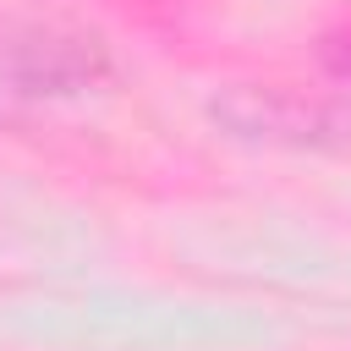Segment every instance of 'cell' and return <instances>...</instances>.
Returning <instances> with one entry per match:
<instances>
[{"instance_id": "cell-1", "label": "cell", "mask_w": 351, "mask_h": 351, "mask_svg": "<svg viewBox=\"0 0 351 351\" xmlns=\"http://www.w3.org/2000/svg\"><path fill=\"white\" fill-rule=\"evenodd\" d=\"M110 71V55L93 33L66 22H0V110L44 104L93 88Z\"/></svg>"}, {"instance_id": "cell-2", "label": "cell", "mask_w": 351, "mask_h": 351, "mask_svg": "<svg viewBox=\"0 0 351 351\" xmlns=\"http://www.w3.org/2000/svg\"><path fill=\"white\" fill-rule=\"evenodd\" d=\"M329 60H335V71H351V38H335L329 44Z\"/></svg>"}]
</instances>
